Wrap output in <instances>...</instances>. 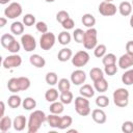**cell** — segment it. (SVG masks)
Here are the masks:
<instances>
[{"label": "cell", "mask_w": 133, "mask_h": 133, "mask_svg": "<svg viewBox=\"0 0 133 133\" xmlns=\"http://www.w3.org/2000/svg\"><path fill=\"white\" fill-rule=\"evenodd\" d=\"M47 121V115L44 111L42 110H34L33 112L30 113L29 119L27 123V131L28 133H36L42 124Z\"/></svg>", "instance_id": "obj_1"}, {"label": "cell", "mask_w": 133, "mask_h": 133, "mask_svg": "<svg viewBox=\"0 0 133 133\" xmlns=\"http://www.w3.org/2000/svg\"><path fill=\"white\" fill-rule=\"evenodd\" d=\"M129 96H130V94H129L128 89L123 88V87L116 88L112 95L114 105L117 107H121V108L126 107L129 104Z\"/></svg>", "instance_id": "obj_2"}, {"label": "cell", "mask_w": 133, "mask_h": 133, "mask_svg": "<svg viewBox=\"0 0 133 133\" xmlns=\"http://www.w3.org/2000/svg\"><path fill=\"white\" fill-rule=\"evenodd\" d=\"M97 45H98V31L94 27L88 28L84 34L83 46L85 49L91 50V49H95Z\"/></svg>", "instance_id": "obj_3"}, {"label": "cell", "mask_w": 133, "mask_h": 133, "mask_svg": "<svg viewBox=\"0 0 133 133\" xmlns=\"http://www.w3.org/2000/svg\"><path fill=\"white\" fill-rule=\"evenodd\" d=\"M75 109L76 112L81 116H86L90 113V107H89V101L87 98L83 96H79L75 98Z\"/></svg>", "instance_id": "obj_4"}, {"label": "cell", "mask_w": 133, "mask_h": 133, "mask_svg": "<svg viewBox=\"0 0 133 133\" xmlns=\"http://www.w3.org/2000/svg\"><path fill=\"white\" fill-rule=\"evenodd\" d=\"M56 42V36L53 32H46L43 33L41 38H39V46L43 50L48 51L51 48H53V46L55 45Z\"/></svg>", "instance_id": "obj_5"}, {"label": "cell", "mask_w": 133, "mask_h": 133, "mask_svg": "<svg viewBox=\"0 0 133 133\" xmlns=\"http://www.w3.org/2000/svg\"><path fill=\"white\" fill-rule=\"evenodd\" d=\"M23 12L22 5L19 2H11L5 9H4V15L8 19H16L20 17Z\"/></svg>", "instance_id": "obj_6"}, {"label": "cell", "mask_w": 133, "mask_h": 133, "mask_svg": "<svg viewBox=\"0 0 133 133\" xmlns=\"http://www.w3.org/2000/svg\"><path fill=\"white\" fill-rule=\"evenodd\" d=\"M88 61H89V54L84 50H80L76 52L75 55H73L72 57V63L77 68L84 66Z\"/></svg>", "instance_id": "obj_7"}, {"label": "cell", "mask_w": 133, "mask_h": 133, "mask_svg": "<svg viewBox=\"0 0 133 133\" xmlns=\"http://www.w3.org/2000/svg\"><path fill=\"white\" fill-rule=\"evenodd\" d=\"M21 64H22V57L20 55H18V54H11V55L6 56L3 59V62H2L3 68L6 69V70L18 68Z\"/></svg>", "instance_id": "obj_8"}, {"label": "cell", "mask_w": 133, "mask_h": 133, "mask_svg": "<svg viewBox=\"0 0 133 133\" xmlns=\"http://www.w3.org/2000/svg\"><path fill=\"white\" fill-rule=\"evenodd\" d=\"M116 6L112 2L108 1H102L99 4V12L104 17H111L116 14Z\"/></svg>", "instance_id": "obj_9"}, {"label": "cell", "mask_w": 133, "mask_h": 133, "mask_svg": "<svg viewBox=\"0 0 133 133\" xmlns=\"http://www.w3.org/2000/svg\"><path fill=\"white\" fill-rule=\"evenodd\" d=\"M21 45L27 52H32L36 48V42L35 38L28 33H25L21 36Z\"/></svg>", "instance_id": "obj_10"}, {"label": "cell", "mask_w": 133, "mask_h": 133, "mask_svg": "<svg viewBox=\"0 0 133 133\" xmlns=\"http://www.w3.org/2000/svg\"><path fill=\"white\" fill-rule=\"evenodd\" d=\"M86 80V74L84 71L78 69L75 70L74 72H72L71 74V82L75 85H81L85 82Z\"/></svg>", "instance_id": "obj_11"}, {"label": "cell", "mask_w": 133, "mask_h": 133, "mask_svg": "<svg viewBox=\"0 0 133 133\" xmlns=\"http://www.w3.org/2000/svg\"><path fill=\"white\" fill-rule=\"evenodd\" d=\"M118 66L123 70H127L133 66V54L125 53L118 58Z\"/></svg>", "instance_id": "obj_12"}, {"label": "cell", "mask_w": 133, "mask_h": 133, "mask_svg": "<svg viewBox=\"0 0 133 133\" xmlns=\"http://www.w3.org/2000/svg\"><path fill=\"white\" fill-rule=\"evenodd\" d=\"M91 117L94 119V122H96L97 124H104L106 121H107V115L105 113L104 110L100 109V108H97V109H94L92 112H91Z\"/></svg>", "instance_id": "obj_13"}, {"label": "cell", "mask_w": 133, "mask_h": 133, "mask_svg": "<svg viewBox=\"0 0 133 133\" xmlns=\"http://www.w3.org/2000/svg\"><path fill=\"white\" fill-rule=\"evenodd\" d=\"M27 126V119L24 115H18L12 121V127L16 131H23Z\"/></svg>", "instance_id": "obj_14"}, {"label": "cell", "mask_w": 133, "mask_h": 133, "mask_svg": "<svg viewBox=\"0 0 133 133\" xmlns=\"http://www.w3.org/2000/svg\"><path fill=\"white\" fill-rule=\"evenodd\" d=\"M29 61H30V63H31L33 66L38 68V69L44 68V66L46 65V60H45V58H44L43 56L38 55V54H32V55L29 57Z\"/></svg>", "instance_id": "obj_15"}, {"label": "cell", "mask_w": 133, "mask_h": 133, "mask_svg": "<svg viewBox=\"0 0 133 133\" xmlns=\"http://www.w3.org/2000/svg\"><path fill=\"white\" fill-rule=\"evenodd\" d=\"M132 4L128 1H123L118 5V11L123 17H128L132 14Z\"/></svg>", "instance_id": "obj_16"}, {"label": "cell", "mask_w": 133, "mask_h": 133, "mask_svg": "<svg viewBox=\"0 0 133 133\" xmlns=\"http://www.w3.org/2000/svg\"><path fill=\"white\" fill-rule=\"evenodd\" d=\"M72 57H73V52L70 48H62L61 50H59V52L57 54V58L61 62H65L68 60L72 59Z\"/></svg>", "instance_id": "obj_17"}, {"label": "cell", "mask_w": 133, "mask_h": 133, "mask_svg": "<svg viewBox=\"0 0 133 133\" xmlns=\"http://www.w3.org/2000/svg\"><path fill=\"white\" fill-rule=\"evenodd\" d=\"M79 92L81 96L89 99V98H92L95 96V87H92L91 85L89 84H83L80 89H79Z\"/></svg>", "instance_id": "obj_18"}, {"label": "cell", "mask_w": 133, "mask_h": 133, "mask_svg": "<svg viewBox=\"0 0 133 133\" xmlns=\"http://www.w3.org/2000/svg\"><path fill=\"white\" fill-rule=\"evenodd\" d=\"M94 87L99 92H105L108 89V82L103 77V78H101V79H99V80L94 82Z\"/></svg>", "instance_id": "obj_19"}, {"label": "cell", "mask_w": 133, "mask_h": 133, "mask_svg": "<svg viewBox=\"0 0 133 133\" xmlns=\"http://www.w3.org/2000/svg\"><path fill=\"white\" fill-rule=\"evenodd\" d=\"M7 88L10 92L12 94H17L18 91H21L20 88V83H19V79L18 78H10L7 82Z\"/></svg>", "instance_id": "obj_20"}, {"label": "cell", "mask_w": 133, "mask_h": 133, "mask_svg": "<svg viewBox=\"0 0 133 133\" xmlns=\"http://www.w3.org/2000/svg\"><path fill=\"white\" fill-rule=\"evenodd\" d=\"M81 21H82V24L87 28H91L96 24V18L91 14H84L82 16Z\"/></svg>", "instance_id": "obj_21"}, {"label": "cell", "mask_w": 133, "mask_h": 133, "mask_svg": "<svg viewBox=\"0 0 133 133\" xmlns=\"http://www.w3.org/2000/svg\"><path fill=\"white\" fill-rule=\"evenodd\" d=\"M63 105H64V104H63L62 102H57V101L52 102L51 105H50V107H49V110H50L51 113L60 114V113H62L63 110H64V106H63Z\"/></svg>", "instance_id": "obj_22"}, {"label": "cell", "mask_w": 133, "mask_h": 133, "mask_svg": "<svg viewBox=\"0 0 133 133\" xmlns=\"http://www.w3.org/2000/svg\"><path fill=\"white\" fill-rule=\"evenodd\" d=\"M10 31L14 35H21L24 32V23L16 21L10 25Z\"/></svg>", "instance_id": "obj_23"}, {"label": "cell", "mask_w": 133, "mask_h": 133, "mask_svg": "<svg viewBox=\"0 0 133 133\" xmlns=\"http://www.w3.org/2000/svg\"><path fill=\"white\" fill-rule=\"evenodd\" d=\"M22 102H23V100L21 99V97L18 95H15V94L11 95L7 100V104L10 108H18L19 106L22 105Z\"/></svg>", "instance_id": "obj_24"}, {"label": "cell", "mask_w": 133, "mask_h": 133, "mask_svg": "<svg viewBox=\"0 0 133 133\" xmlns=\"http://www.w3.org/2000/svg\"><path fill=\"white\" fill-rule=\"evenodd\" d=\"M12 127V121L9 116H3L0 119V131L6 132Z\"/></svg>", "instance_id": "obj_25"}, {"label": "cell", "mask_w": 133, "mask_h": 133, "mask_svg": "<svg viewBox=\"0 0 133 133\" xmlns=\"http://www.w3.org/2000/svg\"><path fill=\"white\" fill-rule=\"evenodd\" d=\"M60 118H61V116H58V114H54V113L47 115V122L51 128H58Z\"/></svg>", "instance_id": "obj_26"}, {"label": "cell", "mask_w": 133, "mask_h": 133, "mask_svg": "<svg viewBox=\"0 0 133 133\" xmlns=\"http://www.w3.org/2000/svg\"><path fill=\"white\" fill-rule=\"evenodd\" d=\"M71 39H72V36L71 34L68 32V30H64V31H61L59 34H58V42L60 45L62 46H66L71 43Z\"/></svg>", "instance_id": "obj_27"}, {"label": "cell", "mask_w": 133, "mask_h": 133, "mask_svg": "<svg viewBox=\"0 0 133 133\" xmlns=\"http://www.w3.org/2000/svg\"><path fill=\"white\" fill-rule=\"evenodd\" d=\"M45 99H46V101H48L50 103L55 102L58 99V90L56 88H49L45 92Z\"/></svg>", "instance_id": "obj_28"}, {"label": "cell", "mask_w": 133, "mask_h": 133, "mask_svg": "<svg viewBox=\"0 0 133 133\" xmlns=\"http://www.w3.org/2000/svg\"><path fill=\"white\" fill-rule=\"evenodd\" d=\"M89 77L95 82V81H97V80H99V79L104 77V71L101 70L100 68H92L89 71Z\"/></svg>", "instance_id": "obj_29"}, {"label": "cell", "mask_w": 133, "mask_h": 133, "mask_svg": "<svg viewBox=\"0 0 133 133\" xmlns=\"http://www.w3.org/2000/svg\"><path fill=\"white\" fill-rule=\"evenodd\" d=\"M122 82L125 85H128V86L133 84V69H130V70L126 71L122 75Z\"/></svg>", "instance_id": "obj_30"}, {"label": "cell", "mask_w": 133, "mask_h": 133, "mask_svg": "<svg viewBox=\"0 0 133 133\" xmlns=\"http://www.w3.org/2000/svg\"><path fill=\"white\" fill-rule=\"evenodd\" d=\"M73 94L70 91V90H65V91H61L60 96H59V99H60V102H62L64 105H69L72 103L73 101Z\"/></svg>", "instance_id": "obj_31"}, {"label": "cell", "mask_w": 133, "mask_h": 133, "mask_svg": "<svg viewBox=\"0 0 133 133\" xmlns=\"http://www.w3.org/2000/svg\"><path fill=\"white\" fill-rule=\"evenodd\" d=\"M22 106H23V108L26 109V110H32L33 108L36 107V101H35L33 98H31V97H27V98H25V99L23 100Z\"/></svg>", "instance_id": "obj_32"}, {"label": "cell", "mask_w": 133, "mask_h": 133, "mask_svg": "<svg viewBox=\"0 0 133 133\" xmlns=\"http://www.w3.org/2000/svg\"><path fill=\"white\" fill-rule=\"evenodd\" d=\"M16 38H15V36L12 35V34H9V33H5V34H3L2 36H1V38H0V42H1V45H2V47L3 48H5V49H7L8 48V46L15 41Z\"/></svg>", "instance_id": "obj_33"}, {"label": "cell", "mask_w": 133, "mask_h": 133, "mask_svg": "<svg viewBox=\"0 0 133 133\" xmlns=\"http://www.w3.org/2000/svg\"><path fill=\"white\" fill-rule=\"evenodd\" d=\"M73 123V118L72 116L70 115H64V116H61L60 118V123H59V126H58V129L60 130H64V129H68Z\"/></svg>", "instance_id": "obj_34"}, {"label": "cell", "mask_w": 133, "mask_h": 133, "mask_svg": "<svg viewBox=\"0 0 133 133\" xmlns=\"http://www.w3.org/2000/svg\"><path fill=\"white\" fill-rule=\"evenodd\" d=\"M102 62H103L104 65L114 64V63H116V56L113 53H106L102 57Z\"/></svg>", "instance_id": "obj_35"}, {"label": "cell", "mask_w": 133, "mask_h": 133, "mask_svg": "<svg viewBox=\"0 0 133 133\" xmlns=\"http://www.w3.org/2000/svg\"><path fill=\"white\" fill-rule=\"evenodd\" d=\"M96 105L100 108H104L107 107L109 105V98L105 95H100L97 97L96 99Z\"/></svg>", "instance_id": "obj_36"}, {"label": "cell", "mask_w": 133, "mask_h": 133, "mask_svg": "<svg viewBox=\"0 0 133 133\" xmlns=\"http://www.w3.org/2000/svg\"><path fill=\"white\" fill-rule=\"evenodd\" d=\"M106 51H107V48L104 44H100V45H97L96 48L94 49V54L96 57L98 58H102L105 54H106Z\"/></svg>", "instance_id": "obj_37"}, {"label": "cell", "mask_w": 133, "mask_h": 133, "mask_svg": "<svg viewBox=\"0 0 133 133\" xmlns=\"http://www.w3.org/2000/svg\"><path fill=\"white\" fill-rule=\"evenodd\" d=\"M45 80H46L47 84H49V85L53 86V85L57 84V82H58L57 74H56V73H54V72H49V73H47Z\"/></svg>", "instance_id": "obj_38"}, {"label": "cell", "mask_w": 133, "mask_h": 133, "mask_svg": "<svg viewBox=\"0 0 133 133\" xmlns=\"http://www.w3.org/2000/svg\"><path fill=\"white\" fill-rule=\"evenodd\" d=\"M57 84H58V89L60 92L65 91V90H70V88H71V82L66 78H61Z\"/></svg>", "instance_id": "obj_39"}, {"label": "cell", "mask_w": 133, "mask_h": 133, "mask_svg": "<svg viewBox=\"0 0 133 133\" xmlns=\"http://www.w3.org/2000/svg\"><path fill=\"white\" fill-rule=\"evenodd\" d=\"M84 34H85V31H83L81 28H77L73 32V37H74L75 42H77V43L80 44V43H83Z\"/></svg>", "instance_id": "obj_40"}, {"label": "cell", "mask_w": 133, "mask_h": 133, "mask_svg": "<svg viewBox=\"0 0 133 133\" xmlns=\"http://www.w3.org/2000/svg\"><path fill=\"white\" fill-rule=\"evenodd\" d=\"M18 79H19V83H20V88H21V90H27V89L30 87L31 82H30L29 78L22 76V77H18Z\"/></svg>", "instance_id": "obj_41"}, {"label": "cell", "mask_w": 133, "mask_h": 133, "mask_svg": "<svg viewBox=\"0 0 133 133\" xmlns=\"http://www.w3.org/2000/svg\"><path fill=\"white\" fill-rule=\"evenodd\" d=\"M23 23L25 26H32L34 24H36L35 22V17L31 14H27L23 17Z\"/></svg>", "instance_id": "obj_42"}, {"label": "cell", "mask_w": 133, "mask_h": 133, "mask_svg": "<svg viewBox=\"0 0 133 133\" xmlns=\"http://www.w3.org/2000/svg\"><path fill=\"white\" fill-rule=\"evenodd\" d=\"M70 18V15L66 10H59L57 14H56V20L57 22H59L60 24H62L66 19Z\"/></svg>", "instance_id": "obj_43"}, {"label": "cell", "mask_w": 133, "mask_h": 133, "mask_svg": "<svg viewBox=\"0 0 133 133\" xmlns=\"http://www.w3.org/2000/svg\"><path fill=\"white\" fill-rule=\"evenodd\" d=\"M116 72H117V66H116L115 63L114 64L105 65V68H104V73L106 75H108V76H113V75L116 74Z\"/></svg>", "instance_id": "obj_44"}, {"label": "cell", "mask_w": 133, "mask_h": 133, "mask_svg": "<svg viewBox=\"0 0 133 133\" xmlns=\"http://www.w3.org/2000/svg\"><path fill=\"white\" fill-rule=\"evenodd\" d=\"M20 49H21V45H20V43L19 42H17L16 39L8 46V48L6 49V50H8L10 53H12V54H17L19 51H20Z\"/></svg>", "instance_id": "obj_45"}, {"label": "cell", "mask_w": 133, "mask_h": 133, "mask_svg": "<svg viewBox=\"0 0 133 133\" xmlns=\"http://www.w3.org/2000/svg\"><path fill=\"white\" fill-rule=\"evenodd\" d=\"M122 131L124 133H133V122L126 121L122 125Z\"/></svg>", "instance_id": "obj_46"}, {"label": "cell", "mask_w": 133, "mask_h": 133, "mask_svg": "<svg viewBox=\"0 0 133 133\" xmlns=\"http://www.w3.org/2000/svg\"><path fill=\"white\" fill-rule=\"evenodd\" d=\"M35 27H36V30H37L38 32H41V33H46V32H48V25H47L45 22H43V21L36 22Z\"/></svg>", "instance_id": "obj_47"}, {"label": "cell", "mask_w": 133, "mask_h": 133, "mask_svg": "<svg viewBox=\"0 0 133 133\" xmlns=\"http://www.w3.org/2000/svg\"><path fill=\"white\" fill-rule=\"evenodd\" d=\"M61 25H62V27H63L65 30H70V29H73V28H74L75 23H74V20H73V19L69 18V19H66Z\"/></svg>", "instance_id": "obj_48"}, {"label": "cell", "mask_w": 133, "mask_h": 133, "mask_svg": "<svg viewBox=\"0 0 133 133\" xmlns=\"http://www.w3.org/2000/svg\"><path fill=\"white\" fill-rule=\"evenodd\" d=\"M126 51L127 53L133 54V41H129L126 44Z\"/></svg>", "instance_id": "obj_49"}, {"label": "cell", "mask_w": 133, "mask_h": 133, "mask_svg": "<svg viewBox=\"0 0 133 133\" xmlns=\"http://www.w3.org/2000/svg\"><path fill=\"white\" fill-rule=\"evenodd\" d=\"M0 105H1V112H0V117H3L4 116V111H5V104L3 101L0 102Z\"/></svg>", "instance_id": "obj_50"}, {"label": "cell", "mask_w": 133, "mask_h": 133, "mask_svg": "<svg viewBox=\"0 0 133 133\" xmlns=\"http://www.w3.org/2000/svg\"><path fill=\"white\" fill-rule=\"evenodd\" d=\"M6 22H7L6 18L1 17V18H0V27H1V28H2V27H4V26L6 25Z\"/></svg>", "instance_id": "obj_51"}, {"label": "cell", "mask_w": 133, "mask_h": 133, "mask_svg": "<svg viewBox=\"0 0 133 133\" xmlns=\"http://www.w3.org/2000/svg\"><path fill=\"white\" fill-rule=\"evenodd\" d=\"M129 23H130V26L133 28V14H132L131 17H130V22H129Z\"/></svg>", "instance_id": "obj_52"}, {"label": "cell", "mask_w": 133, "mask_h": 133, "mask_svg": "<svg viewBox=\"0 0 133 133\" xmlns=\"http://www.w3.org/2000/svg\"><path fill=\"white\" fill-rule=\"evenodd\" d=\"M9 1L10 0H0V4H3L4 5V4H7Z\"/></svg>", "instance_id": "obj_53"}, {"label": "cell", "mask_w": 133, "mask_h": 133, "mask_svg": "<svg viewBox=\"0 0 133 133\" xmlns=\"http://www.w3.org/2000/svg\"><path fill=\"white\" fill-rule=\"evenodd\" d=\"M46 2H48V3H52V2H54L55 0H45Z\"/></svg>", "instance_id": "obj_54"}, {"label": "cell", "mask_w": 133, "mask_h": 133, "mask_svg": "<svg viewBox=\"0 0 133 133\" xmlns=\"http://www.w3.org/2000/svg\"><path fill=\"white\" fill-rule=\"evenodd\" d=\"M105 1H108V2H112L113 0H105Z\"/></svg>", "instance_id": "obj_55"}, {"label": "cell", "mask_w": 133, "mask_h": 133, "mask_svg": "<svg viewBox=\"0 0 133 133\" xmlns=\"http://www.w3.org/2000/svg\"><path fill=\"white\" fill-rule=\"evenodd\" d=\"M131 4H132V6H133V0H132V2H131Z\"/></svg>", "instance_id": "obj_56"}]
</instances>
